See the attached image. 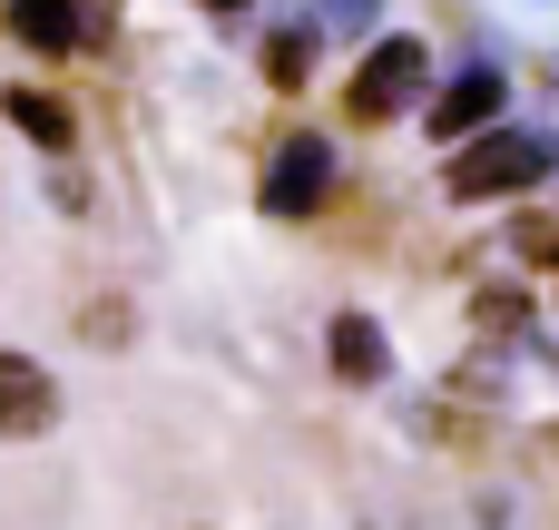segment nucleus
<instances>
[{"label": "nucleus", "mask_w": 559, "mask_h": 530, "mask_svg": "<svg viewBox=\"0 0 559 530\" xmlns=\"http://www.w3.org/2000/svg\"><path fill=\"white\" fill-rule=\"evenodd\" d=\"M39 433H59V374L0 344V443H39Z\"/></svg>", "instance_id": "obj_6"}, {"label": "nucleus", "mask_w": 559, "mask_h": 530, "mask_svg": "<svg viewBox=\"0 0 559 530\" xmlns=\"http://www.w3.org/2000/svg\"><path fill=\"white\" fill-rule=\"evenodd\" d=\"M491 118H511V69H491V59L442 69L432 98H423V138H432V148H462V138H481Z\"/></svg>", "instance_id": "obj_4"}, {"label": "nucleus", "mask_w": 559, "mask_h": 530, "mask_svg": "<svg viewBox=\"0 0 559 530\" xmlns=\"http://www.w3.org/2000/svg\"><path fill=\"white\" fill-rule=\"evenodd\" d=\"M0 118H10V128L39 148V157H69V148H79V108H69L59 89H29V79H10V89H0Z\"/></svg>", "instance_id": "obj_9"}, {"label": "nucleus", "mask_w": 559, "mask_h": 530, "mask_svg": "<svg viewBox=\"0 0 559 530\" xmlns=\"http://www.w3.org/2000/svg\"><path fill=\"white\" fill-rule=\"evenodd\" d=\"M79 334H88L98 354H118V344H128V305H118V295H98V305L79 315Z\"/></svg>", "instance_id": "obj_12"}, {"label": "nucleus", "mask_w": 559, "mask_h": 530, "mask_svg": "<svg viewBox=\"0 0 559 530\" xmlns=\"http://www.w3.org/2000/svg\"><path fill=\"white\" fill-rule=\"evenodd\" d=\"M511 246H521V266H559V216H540V207H531V216L511 226Z\"/></svg>", "instance_id": "obj_11"}, {"label": "nucleus", "mask_w": 559, "mask_h": 530, "mask_svg": "<svg viewBox=\"0 0 559 530\" xmlns=\"http://www.w3.org/2000/svg\"><path fill=\"white\" fill-rule=\"evenodd\" d=\"M314 59H324V20H314V10H295V20H275V30L255 39V79H265L275 98H295V89L314 79Z\"/></svg>", "instance_id": "obj_8"}, {"label": "nucleus", "mask_w": 559, "mask_h": 530, "mask_svg": "<svg viewBox=\"0 0 559 530\" xmlns=\"http://www.w3.org/2000/svg\"><path fill=\"white\" fill-rule=\"evenodd\" d=\"M314 20H324V30H344V39H364V30L383 20V0H314Z\"/></svg>", "instance_id": "obj_13"}, {"label": "nucleus", "mask_w": 559, "mask_h": 530, "mask_svg": "<svg viewBox=\"0 0 559 530\" xmlns=\"http://www.w3.org/2000/svg\"><path fill=\"white\" fill-rule=\"evenodd\" d=\"M334 177H344V148H334L324 128H295V138H275V148H265V177H255V207H265L275 226H305V216H324Z\"/></svg>", "instance_id": "obj_3"}, {"label": "nucleus", "mask_w": 559, "mask_h": 530, "mask_svg": "<svg viewBox=\"0 0 559 530\" xmlns=\"http://www.w3.org/2000/svg\"><path fill=\"white\" fill-rule=\"evenodd\" d=\"M432 39L423 30H383L364 59H354V79H344V128H393V118H413L423 98H432Z\"/></svg>", "instance_id": "obj_2"}, {"label": "nucleus", "mask_w": 559, "mask_h": 530, "mask_svg": "<svg viewBox=\"0 0 559 530\" xmlns=\"http://www.w3.org/2000/svg\"><path fill=\"white\" fill-rule=\"evenodd\" d=\"M324 364H334L344 393H383V384H393V334H383L364 305H344V315L324 325Z\"/></svg>", "instance_id": "obj_7"}, {"label": "nucleus", "mask_w": 559, "mask_h": 530, "mask_svg": "<svg viewBox=\"0 0 559 530\" xmlns=\"http://www.w3.org/2000/svg\"><path fill=\"white\" fill-rule=\"evenodd\" d=\"M0 30L29 59H79L118 30V0H0Z\"/></svg>", "instance_id": "obj_5"}, {"label": "nucleus", "mask_w": 559, "mask_h": 530, "mask_svg": "<svg viewBox=\"0 0 559 530\" xmlns=\"http://www.w3.org/2000/svg\"><path fill=\"white\" fill-rule=\"evenodd\" d=\"M472 325H481L491 344H521V334H531V295H521V285H481V295H472Z\"/></svg>", "instance_id": "obj_10"}, {"label": "nucleus", "mask_w": 559, "mask_h": 530, "mask_svg": "<svg viewBox=\"0 0 559 530\" xmlns=\"http://www.w3.org/2000/svg\"><path fill=\"white\" fill-rule=\"evenodd\" d=\"M550 177H559V128H511V118H491L481 138H462L442 157V197L452 207H501V197H531Z\"/></svg>", "instance_id": "obj_1"}, {"label": "nucleus", "mask_w": 559, "mask_h": 530, "mask_svg": "<svg viewBox=\"0 0 559 530\" xmlns=\"http://www.w3.org/2000/svg\"><path fill=\"white\" fill-rule=\"evenodd\" d=\"M197 10H206V20H246L255 0H197Z\"/></svg>", "instance_id": "obj_14"}]
</instances>
